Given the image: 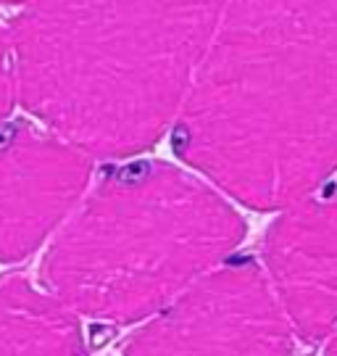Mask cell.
<instances>
[{
    "label": "cell",
    "instance_id": "obj_2",
    "mask_svg": "<svg viewBox=\"0 0 337 356\" xmlns=\"http://www.w3.org/2000/svg\"><path fill=\"white\" fill-rule=\"evenodd\" d=\"M224 0H29L8 26L16 101L90 159L174 124Z\"/></svg>",
    "mask_w": 337,
    "mask_h": 356
},
{
    "label": "cell",
    "instance_id": "obj_1",
    "mask_svg": "<svg viewBox=\"0 0 337 356\" xmlns=\"http://www.w3.org/2000/svg\"><path fill=\"white\" fill-rule=\"evenodd\" d=\"M174 153L248 209L337 172V0H224L174 119Z\"/></svg>",
    "mask_w": 337,
    "mask_h": 356
},
{
    "label": "cell",
    "instance_id": "obj_5",
    "mask_svg": "<svg viewBox=\"0 0 337 356\" xmlns=\"http://www.w3.org/2000/svg\"><path fill=\"white\" fill-rule=\"evenodd\" d=\"M92 159L40 122H0V261L35 254L74 211Z\"/></svg>",
    "mask_w": 337,
    "mask_h": 356
},
{
    "label": "cell",
    "instance_id": "obj_7",
    "mask_svg": "<svg viewBox=\"0 0 337 356\" xmlns=\"http://www.w3.org/2000/svg\"><path fill=\"white\" fill-rule=\"evenodd\" d=\"M0 356H88L76 314L22 275L0 280Z\"/></svg>",
    "mask_w": 337,
    "mask_h": 356
},
{
    "label": "cell",
    "instance_id": "obj_10",
    "mask_svg": "<svg viewBox=\"0 0 337 356\" xmlns=\"http://www.w3.org/2000/svg\"><path fill=\"white\" fill-rule=\"evenodd\" d=\"M0 3H8V6H26L29 0H0Z\"/></svg>",
    "mask_w": 337,
    "mask_h": 356
},
{
    "label": "cell",
    "instance_id": "obj_3",
    "mask_svg": "<svg viewBox=\"0 0 337 356\" xmlns=\"http://www.w3.org/2000/svg\"><path fill=\"white\" fill-rule=\"evenodd\" d=\"M245 222L206 179L163 161L116 166L56 229L42 288L69 312L138 322L219 267Z\"/></svg>",
    "mask_w": 337,
    "mask_h": 356
},
{
    "label": "cell",
    "instance_id": "obj_6",
    "mask_svg": "<svg viewBox=\"0 0 337 356\" xmlns=\"http://www.w3.org/2000/svg\"><path fill=\"white\" fill-rule=\"evenodd\" d=\"M266 282L303 341L337 327V195L303 198L282 209L263 243Z\"/></svg>",
    "mask_w": 337,
    "mask_h": 356
},
{
    "label": "cell",
    "instance_id": "obj_4",
    "mask_svg": "<svg viewBox=\"0 0 337 356\" xmlns=\"http://www.w3.org/2000/svg\"><path fill=\"white\" fill-rule=\"evenodd\" d=\"M293 330L256 261L206 272L156 312L124 356H290Z\"/></svg>",
    "mask_w": 337,
    "mask_h": 356
},
{
    "label": "cell",
    "instance_id": "obj_8",
    "mask_svg": "<svg viewBox=\"0 0 337 356\" xmlns=\"http://www.w3.org/2000/svg\"><path fill=\"white\" fill-rule=\"evenodd\" d=\"M16 103V72H13V51L8 26L0 24V122H6Z\"/></svg>",
    "mask_w": 337,
    "mask_h": 356
},
{
    "label": "cell",
    "instance_id": "obj_9",
    "mask_svg": "<svg viewBox=\"0 0 337 356\" xmlns=\"http://www.w3.org/2000/svg\"><path fill=\"white\" fill-rule=\"evenodd\" d=\"M327 356H337V338L329 343V348H327Z\"/></svg>",
    "mask_w": 337,
    "mask_h": 356
}]
</instances>
